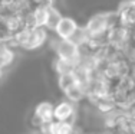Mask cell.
Returning <instances> with one entry per match:
<instances>
[{
    "mask_svg": "<svg viewBox=\"0 0 135 134\" xmlns=\"http://www.w3.org/2000/svg\"><path fill=\"white\" fill-rule=\"evenodd\" d=\"M53 111H55V104L49 103V101H43V103L37 104L35 107L32 118H30V123L33 126V128L37 130L42 126H46V124H50L52 121H55Z\"/></svg>",
    "mask_w": 135,
    "mask_h": 134,
    "instance_id": "3",
    "label": "cell"
},
{
    "mask_svg": "<svg viewBox=\"0 0 135 134\" xmlns=\"http://www.w3.org/2000/svg\"><path fill=\"white\" fill-rule=\"evenodd\" d=\"M131 76V78L135 81V63H131V68H129V74H128Z\"/></svg>",
    "mask_w": 135,
    "mask_h": 134,
    "instance_id": "18",
    "label": "cell"
},
{
    "mask_svg": "<svg viewBox=\"0 0 135 134\" xmlns=\"http://www.w3.org/2000/svg\"><path fill=\"white\" fill-rule=\"evenodd\" d=\"M76 115H78L76 104L70 103V101H68V100H62L57 104H55V111H53L55 121L76 124Z\"/></svg>",
    "mask_w": 135,
    "mask_h": 134,
    "instance_id": "4",
    "label": "cell"
},
{
    "mask_svg": "<svg viewBox=\"0 0 135 134\" xmlns=\"http://www.w3.org/2000/svg\"><path fill=\"white\" fill-rule=\"evenodd\" d=\"M47 134H78V127L76 124L70 123L52 121L50 124H47Z\"/></svg>",
    "mask_w": 135,
    "mask_h": 134,
    "instance_id": "11",
    "label": "cell"
},
{
    "mask_svg": "<svg viewBox=\"0 0 135 134\" xmlns=\"http://www.w3.org/2000/svg\"><path fill=\"white\" fill-rule=\"evenodd\" d=\"M52 49L55 50L56 58L66 61V62L72 63L73 66L78 62V58H79L78 46H76L75 43H72L70 40L55 38V39H52Z\"/></svg>",
    "mask_w": 135,
    "mask_h": 134,
    "instance_id": "1",
    "label": "cell"
},
{
    "mask_svg": "<svg viewBox=\"0 0 135 134\" xmlns=\"http://www.w3.org/2000/svg\"><path fill=\"white\" fill-rule=\"evenodd\" d=\"M107 40L111 48H114L115 50H119V52L124 53L125 49L131 43V30L121 26V25H117V26L111 27L108 30Z\"/></svg>",
    "mask_w": 135,
    "mask_h": 134,
    "instance_id": "2",
    "label": "cell"
},
{
    "mask_svg": "<svg viewBox=\"0 0 135 134\" xmlns=\"http://www.w3.org/2000/svg\"><path fill=\"white\" fill-rule=\"evenodd\" d=\"M119 25L129 30L135 29V2L134 0H121L117 7Z\"/></svg>",
    "mask_w": 135,
    "mask_h": 134,
    "instance_id": "5",
    "label": "cell"
},
{
    "mask_svg": "<svg viewBox=\"0 0 135 134\" xmlns=\"http://www.w3.org/2000/svg\"><path fill=\"white\" fill-rule=\"evenodd\" d=\"M32 3H33L35 6L36 4H46V0H32Z\"/></svg>",
    "mask_w": 135,
    "mask_h": 134,
    "instance_id": "19",
    "label": "cell"
},
{
    "mask_svg": "<svg viewBox=\"0 0 135 134\" xmlns=\"http://www.w3.org/2000/svg\"><path fill=\"white\" fill-rule=\"evenodd\" d=\"M4 72H6V71H3V69L0 68V81H2V79H3V76H4Z\"/></svg>",
    "mask_w": 135,
    "mask_h": 134,
    "instance_id": "20",
    "label": "cell"
},
{
    "mask_svg": "<svg viewBox=\"0 0 135 134\" xmlns=\"http://www.w3.org/2000/svg\"><path fill=\"white\" fill-rule=\"evenodd\" d=\"M53 71L56 72V75H62V74H66V72H72L73 69V65L69 62H66V61H62L59 58H55L53 59Z\"/></svg>",
    "mask_w": 135,
    "mask_h": 134,
    "instance_id": "17",
    "label": "cell"
},
{
    "mask_svg": "<svg viewBox=\"0 0 135 134\" xmlns=\"http://www.w3.org/2000/svg\"><path fill=\"white\" fill-rule=\"evenodd\" d=\"M89 103L94 105L101 114H104V115L111 114V113H114L115 110H118L117 101H115V97L112 94L111 95H104V97H96L94 100H91Z\"/></svg>",
    "mask_w": 135,
    "mask_h": 134,
    "instance_id": "8",
    "label": "cell"
},
{
    "mask_svg": "<svg viewBox=\"0 0 135 134\" xmlns=\"http://www.w3.org/2000/svg\"><path fill=\"white\" fill-rule=\"evenodd\" d=\"M89 36H88V32L85 30V27L83 26H79L78 29H76V32L72 35V38H70V42L75 43L76 46H82V45H86V42H88Z\"/></svg>",
    "mask_w": 135,
    "mask_h": 134,
    "instance_id": "16",
    "label": "cell"
},
{
    "mask_svg": "<svg viewBox=\"0 0 135 134\" xmlns=\"http://www.w3.org/2000/svg\"><path fill=\"white\" fill-rule=\"evenodd\" d=\"M62 17H63V15H62V12L59 10L57 6H49V7H47V17H46V25H45V27L49 32H55V29H56V26L59 25V22Z\"/></svg>",
    "mask_w": 135,
    "mask_h": 134,
    "instance_id": "13",
    "label": "cell"
},
{
    "mask_svg": "<svg viewBox=\"0 0 135 134\" xmlns=\"http://www.w3.org/2000/svg\"><path fill=\"white\" fill-rule=\"evenodd\" d=\"M47 4H36L32 10L36 27H45L46 25V17H47Z\"/></svg>",
    "mask_w": 135,
    "mask_h": 134,
    "instance_id": "14",
    "label": "cell"
},
{
    "mask_svg": "<svg viewBox=\"0 0 135 134\" xmlns=\"http://www.w3.org/2000/svg\"><path fill=\"white\" fill-rule=\"evenodd\" d=\"M66 97L68 101H70V103L76 104V103H82L83 100H86V97H88V88L83 87L81 84H75L73 87H70L68 91L63 92Z\"/></svg>",
    "mask_w": 135,
    "mask_h": 134,
    "instance_id": "10",
    "label": "cell"
},
{
    "mask_svg": "<svg viewBox=\"0 0 135 134\" xmlns=\"http://www.w3.org/2000/svg\"><path fill=\"white\" fill-rule=\"evenodd\" d=\"M134 2H135V0H134Z\"/></svg>",
    "mask_w": 135,
    "mask_h": 134,
    "instance_id": "21",
    "label": "cell"
},
{
    "mask_svg": "<svg viewBox=\"0 0 135 134\" xmlns=\"http://www.w3.org/2000/svg\"><path fill=\"white\" fill-rule=\"evenodd\" d=\"M0 22L4 26V29L7 30L9 35H15L19 30L25 29V22H23V16L20 15H4L0 16Z\"/></svg>",
    "mask_w": 135,
    "mask_h": 134,
    "instance_id": "9",
    "label": "cell"
},
{
    "mask_svg": "<svg viewBox=\"0 0 135 134\" xmlns=\"http://www.w3.org/2000/svg\"><path fill=\"white\" fill-rule=\"evenodd\" d=\"M47 40H49V30L46 27H35V29L30 30L29 39L25 45L23 50H27V52L37 50L40 48H43L47 43Z\"/></svg>",
    "mask_w": 135,
    "mask_h": 134,
    "instance_id": "6",
    "label": "cell"
},
{
    "mask_svg": "<svg viewBox=\"0 0 135 134\" xmlns=\"http://www.w3.org/2000/svg\"><path fill=\"white\" fill-rule=\"evenodd\" d=\"M16 49H12V48L6 46V45H0V68L3 71L9 69L12 65L16 62Z\"/></svg>",
    "mask_w": 135,
    "mask_h": 134,
    "instance_id": "12",
    "label": "cell"
},
{
    "mask_svg": "<svg viewBox=\"0 0 135 134\" xmlns=\"http://www.w3.org/2000/svg\"><path fill=\"white\" fill-rule=\"evenodd\" d=\"M78 27H79L78 22H76L72 16H63V17L60 19L59 25L56 26V29H55L53 33L56 35V38H59V39L69 40Z\"/></svg>",
    "mask_w": 135,
    "mask_h": 134,
    "instance_id": "7",
    "label": "cell"
},
{
    "mask_svg": "<svg viewBox=\"0 0 135 134\" xmlns=\"http://www.w3.org/2000/svg\"><path fill=\"white\" fill-rule=\"evenodd\" d=\"M75 84H78L73 76L72 72H66V74H62V75H57V87L60 88V91L65 92L68 91L70 87H73Z\"/></svg>",
    "mask_w": 135,
    "mask_h": 134,
    "instance_id": "15",
    "label": "cell"
}]
</instances>
